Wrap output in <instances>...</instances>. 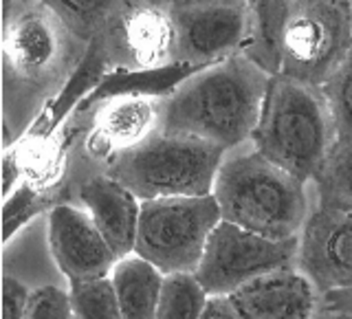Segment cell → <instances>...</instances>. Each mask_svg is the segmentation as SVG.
Wrapping results in <instances>:
<instances>
[{
    "mask_svg": "<svg viewBox=\"0 0 352 319\" xmlns=\"http://www.w3.org/2000/svg\"><path fill=\"white\" fill-rule=\"evenodd\" d=\"M88 49L51 3H3V148L58 102Z\"/></svg>",
    "mask_w": 352,
    "mask_h": 319,
    "instance_id": "1",
    "label": "cell"
},
{
    "mask_svg": "<svg viewBox=\"0 0 352 319\" xmlns=\"http://www.w3.org/2000/svg\"><path fill=\"white\" fill-rule=\"evenodd\" d=\"M269 80L242 53L194 71L161 97V132L234 152L258 128Z\"/></svg>",
    "mask_w": 352,
    "mask_h": 319,
    "instance_id": "2",
    "label": "cell"
},
{
    "mask_svg": "<svg viewBox=\"0 0 352 319\" xmlns=\"http://www.w3.org/2000/svg\"><path fill=\"white\" fill-rule=\"evenodd\" d=\"M212 196L225 223L271 240L300 238L313 212L308 183L245 146L225 154Z\"/></svg>",
    "mask_w": 352,
    "mask_h": 319,
    "instance_id": "3",
    "label": "cell"
},
{
    "mask_svg": "<svg viewBox=\"0 0 352 319\" xmlns=\"http://www.w3.org/2000/svg\"><path fill=\"white\" fill-rule=\"evenodd\" d=\"M335 143V121L322 88L271 77L251 148L295 179L313 183Z\"/></svg>",
    "mask_w": 352,
    "mask_h": 319,
    "instance_id": "4",
    "label": "cell"
},
{
    "mask_svg": "<svg viewBox=\"0 0 352 319\" xmlns=\"http://www.w3.org/2000/svg\"><path fill=\"white\" fill-rule=\"evenodd\" d=\"M225 154L212 143L159 130L137 148L113 157L102 172L130 190L141 203L212 196Z\"/></svg>",
    "mask_w": 352,
    "mask_h": 319,
    "instance_id": "5",
    "label": "cell"
},
{
    "mask_svg": "<svg viewBox=\"0 0 352 319\" xmlns=\"http://www.w3.org/2000/svg\"><path fill=\"white\" fill-rule=\"evenodd\" d=\"M220 220L214 196L146 201L141 203L135 256L163 275L196 273Z\"/></svg>",
    "mask_w": 352,
    "mask_h": 319,
    "instance_id": "6",
    "label": "cell"
},
{
    "mask_svg": "<svg viewBox=\"0 0 352 319\" xmlns=\"http://www.w3.org/2000/svg\"><path fill=\"white\" fill-rule=\"evenodd\" d=\"M352 49V3H291L282 73L322 88Z\"/></svg>",
    "mask_w": 352,
    "mask_h": 319,
    "instance_id": "7",
    "label": "cell"
},
{
    "mask_svg": "<svg viewBox=\"0 0 352 319\" xmlns=\"http://www.w3.org/2000/svg\"><path fill=\"white\" fill-rule=\"evenodd\" d=\"M91 49L106 69L128 75L170 69L174 27L168 3H113Z\"/></svg>",
    "mask_w": 352,
    "mask_h": 319,
    "instance_id": "8",
    "label": "cell"
},
{
    "mask_svg": "<svg viewBox=\"0 0 352 319\" xmlns=\"http://www.w3.org/2000/svg\"><path fill=\"white\" fill-rule=\"evenodd\" d=\"M300 238L271 240L220 220L196 269V280L209 297H229L264 275L295 269Z\"/></svg>",
    "mask_w": 352,
    "mask_h": 319,
    "instance_id": "9",
    "label": "cell"
},
{
    "mask_svg": "<svg viewBox=\"0 0 352 319\" xmlns=\"http://www.w3.org/2000/svg\"><path fill=\"white\" fill-rule=\"evenodd\" d=\"M168 11L174 66L201 71L242 51L251 3H168Z\"/></svg>",
    "mask_w": 352,
    "mask_h": 319,
    "instance_id": "10",
    "label": "cell"
},
{
    "mask_svg": "<svg viewBox=\"0 0 352 319\" xmlns=\"http://www.w3.org/2000/svg\"><path fill=\"white\" fill-rule=\"evenodd\" d=\"M47 245L66 284L110 278L119 258L80 205L55 203L47 212Z\"/></svg>",
    "mask_w": 352,
    "mask_h": 319,
    "instance_id": "11",
    "label": "cell"
},
{
    "mask_svg": "<svg viewBox=\"0 0 352 319\" xmlns=\"http://www.w3.org/2000/svg\"><path fill=\"white\" fill-rule=\"evenodd\" d=\"M297 271L313 282L319 297L352 289V212L313 205L300 234Z\"/></svg>",
    "mask_w": 352,
    "mask_h": 319,
    "instance_id": "12",
    "label": "cell"
},
{
    "mask_svg": "<svg viewBox=\"0 0 352 319\" xmlns=\"http://www.w3.org/2000/svg\"><path fill=\"white\" fill-rule=\"evenodd\" d=\"M161 130V97L128 91L106 97L93 117L84 141V161L102 172L104 165L121 152L137 148Z\"/></svg>",
    "mask_w": 352,
    "mask_h": 319,
    "instance_id": "13",
    "label": "cell"
},
{
    "mask_svg": "<svg viewBox=\"0 0 352 319\" xmlns=\"http://www.w3.org/2000/svg\"><path fill=\"white\" fill-rule=\"evenodd\" d=\"M73 205H80L93 218L113 253L124 260L135 256L141 201L104 172H88L71 181Z\"/></svg>",
    "mask_w": 352,
    "mask_h": 319,
    "instance_id": "14",
    "label": "cell"
},
{
    "mask_svg": "<svg viewBox=\"0 0 352 319\" xmlns=\"http://www.w3.org/2000/svg\"><path fill=\"white\" fill-rule=\"evenodd\" d=\"M227 300L240 319H317L322 297L295 267L253 280Z\"/></svg>",
    "mask_w": 352,
    "mask_h": 319,
    "instance_id": "15",
    "label": "cell"
},
{
    "mask_svg": "<svg viewBox=\"0 0 352 319\" xmlns=\"http://www.w3.org/2000/svg\"><path fill=\"white\" fill-rule=\"evenodd\" d=\"M289 9L291 3H251L247 38L240 53L269 77L282 73Z\"/></svg>",
    "mask_w": 352,
    "mask_h": 319,
    "instance_id": "16",
    "label": "cell"
},
{
    "mask_svg": "<svg viewBox=\"0 0 352 319\" xmlns=\"http://www.w3.org/2000/svg\"><path fill=\"white\" fill-rule=\"evenodd\" d=\"M124 319H157L165 275L139 256L117 262L110 273Z\"/></svg>",
    "mask_w": 352,
    "mask_h": 319,
    "instance_id": "17",
    "label": "cell"
},
{
    "mask_svg": "<svg viewBox=\"0 0 352 319\" xmlns=\"http://www.w3.org/2000/svg\"><path fill=\"white\" fill-rule=\"evenodd\" d=\"M313 187L317 207L352 212V143H335Z\"/></svg>",
    "mask_w": 352,
    "mask_h": 319,
    "instance_id": "18",
    "label": "cell"
},
{
    "mask_svg": "<svg viewBox=\"0 0 352 319\" xmlns=\"http://www.w3.org/2000/svg\"><path fill=\"white\" fill-rule=\"evenodd\" d=\"M209 295L194 273L165 275L157 319H203Z\"/></svg>",
    "mask_w": 352,
    "mask_h": 319,
    "instance_id": "19",
    "label": "cell"
},
{
    "mask_svg": "<svg viewBox=\"0 0 352 319\" xmlns=\"http://www.w3.org/2000/svg\"><path fill=\"white\" fill-rule=\"evenodd\" d=\"M73 319H124L110 278L69 286Z\"/></svg>",
    "mask_w": 352,
    "mask_h": 319,
    "instance_id": "20",
    "label": "cell"
},
{
    "mask_svg": "<svg viewBox=\"0 0 352 319\" xmlns=\"http://www.w3.org/2000/svg\"><path fill=\"white\" fill-rule=\"evenodd\" d=\"M322 93L335 121L337 143H352V49L322 86Z\"/></svg>",
    "mask_w": 352,
    "mask_h": 319,
    "instance_id": "21",
    "label": "cell"
},
{
    "mask_svg": "<svg viewBox=\"0 0 352 319\" xmlns=\"http://www.w3.org/2000/svg\"><path fill=\"white\" fill-rule=\"evenodd\" d=\"M49 205V196L29 183L20 185L18 190L5 201V236L3 242H11V236L25 227L33 216H38Z\"/></svg>",
    "mask_w": 352,
    "mask_h": 319,
    "instance_id": "22",
    "label": "cell"
},
{
    "mask_svg": "<svg viewBox=\"0 0 352 319\" xmlns=\"http://www.w3.org/2000/svg\"><path fill=\"white\" fill-rule=\"evenodd\" d=\"M25 319H73L69 286L49 284L33 289Z\"/></svg>",
    "mask_w": 352,
    "mask_h": 319,
    "instance_id": "23",
    "label": "cell"
},
{
    "mask_svg": "<svg viewBox=\"0 0 352 319\" xmlns=\"http://www.w3.org/2000/svg\"><path fill=\"white\" fill-rule=\"evenodd\" d=\"M33 289L11 273H3V319H25Z\"/></svg>",
    "mask_w": 352,
    "mask_h": 319,
    "instance_id": "24",
    "label": "cell"
},
{
    "mask_svg": "<svg viewBox=\"0 0 352 319\" xmlns=\"http://www.w3.org/2000/svg\"><path fill=\"white\" fill-rule=\"evenodd\" d=\"M319 308H322V311H337V313L352 315V289L324 295L322 300H319Z\"/></svg>",
    "mask_w": 352,
    "mask_h": 319,
    "instance_id": "25",
    "label": "cell"
},
{
    "mask_svg": "<svg viewBox=\"0 0 352 319\" xmlns=\"http://www.w3.org/2000/svg\"><path fill=\"white\" fill-rule=\"evenodd\" d=\"M203 319H240L227 297H209Z\"/></svg>",
    "mask_w": 352,
    "mask_h": 319,
    "instance_id": "26",
    "label": "cell"
},
{
    "mask_svg": "<svg viewBox=\"0 0 352 319\" xmlns=\"http://www.w3.org/2000/svg\"><path fill=\"white\" fill-rule=\"evenodd\" d=\"M317 319H352V315H348V313H337V311H322V308H319Z\"/></svg>",
    "mask_w": 352,
    "mask_h": 319,
    "instance_id": "27",
    "label": "cell"
}]
</instances>
